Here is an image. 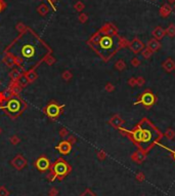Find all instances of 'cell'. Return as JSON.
<instances>
[{
  "mask_svg": "<svg viewBox=\"0 0 175 196\" xmlns=\"http://www.w3.org/2000/svg\"><path fill=\"white\" fill-rule=\"evenodd\" d=\"M22 75H23V73L18 68H13L10 73H9V77L11 79V82H18Z\"/></svg>",
  "mask_w": 175,
  "mask_h": 196,
  "instance_id": "cell-17",
  "label": "cell"
},
{
  "mask_svg": "<svg viewBox=\"0 0 175 196\" xmlns=\"http://www.w3.org/2000/svg\"><path fill=\"white\" fill-rule=\"evenodd\" d=\"M148 48H150L153 52L158 51L161 48V43L157 39H150V41L148 42Z\"/></svg>",
  "mask_w": 175,
  "mask_h": 196,
  "instance_id": "cell-18",
  "label": "cell"
},
{
  "mask_svg": "<svg viewBox=\"0 0 175 196\" xmlns=\"http://www.w3.org/2000/svg\"><path fill=\"white\" fill-rule=\"evenodd\" d=\"M108 123H110L111 125H112L113 127H115V128L119 129L120 127H122L124 125V123H125V121L123 120V119L121 118V117L119 116L118 114L114 115V116L111 117V119L108 120Z\"/></svg>",
  "mask_w": 175,
  "mask_h": 196,
  "instance_id": "cell-12",
  "label": "cell"
},
{
  "mask_svg": "<svg viewBox=\"0 0 175 196\" xmlns=\"http://www.w3.org/2000/svg\"><path fill=\"white\" fill-rule=\"evenodd\" d=\"M80 196H97V195H96V194L94 193L91 189L87 188V189H85V191H84L83 193L80 194Z\"/></svg>",
  "mask_w": 175,
  "mask_h": 196,
  "instance_id": "cell-32",
  "label": "cell"
},
{
  "mask_svg": "<svg viewBox=\"0 0 175 196\" xmlns=\"http://www.w3.org/2000/svg\"><path fill=\"white\" fill-rule=\"evenodd\" d=\"M96 155H97V158L99 159V160H104V159L106 158V153L104 152V151H102V150L98 151Z\"/></svg>",
  "mask_w": 175,
  "mask_h": 196,
  "instance_id": "cell-36",
  "label": "cell"
},
{
  "mask_svg": "<svg viewBox=\"0 0 175 196\" xmlns=\"http://www.w3.org/2000/svg\"><path fill=\"white\" fill-rule=\"evenodd\" d=\"M5 7V4L3 3V0H0V13L3 11V8Z\"/></svg>",
  "mask_w": 175,
  "mask_h": 196,
  "instance_id": "cell-45",
  "label": "cell"
},
{
  "mask_svg": "<svg viewBox=\"0 0 175 196\" xmlns=\"http://www.w3.org/2000/svg\"><path fill=\"white\" fill-rule=\"evenodd\" d=\"M128 46H129V49L131 50L132 52H134V54H139L144 48V44L142 43V41H140L138 38H135V39L132 40Z\"/></svg>",
  "mask_w": 175,
  "mask_h": 196,
  "instance_id": "cell-11",
  "label": "cell"
},
{
  "mask_svg": "<svg viewBox=\"0 0 175 196\" xmlns=\"http://www.w3.org/2000/svg\"><path fill=\"white\" fill-rule=\"evenodd\" d=\"M72 171V167L66 160H64L62 157L56 159L54 163L50 167V173L48 175V179L50 182H54L56 179L58 181H62L64 178H66Z\"/></svg>",
  "mask_w": 175,
  "mask_h": 196,
  "instance_id": "cell-5",
  "label": "cell"
},
{
  "mask_svg": "<svg viewBox=\"0 0 175 196\" xmlns=\"http://www.w3.org/2000/svg\"><path fill=\"white\" fill-rule=\"evenodd\" d=\"M49 195L50 196H57L58 195V190L56 189L55 187H52L51 189L49 190Z\"/></svg>",
  "mask_w": 175,
  "mask_h": 196,
  "instance_id": "cell-41",
  "label": "cell"
},
{
  "mask_svg": "<svg viewBox=\"0 0 175 196\" xmlns=\"http://www.w3.org/2000/svg\"><path fill=\"white\" fill-rule=\"evenodd\" d=\"M35 167L39 171H47L51 167V163H50L49 159L45 156V155H41L40 157H38L36 159L35 163H34Z\"/></svg>",
  "mask_w": 175,
  "mask_h": 196,
  "instance_id": "cell-8",
  "label": "cell"
},
{
  "mask_svg": "<svg viewBox=\"0 0 175 196\" xmlns=\"http://www.w3.org/2000/svg\"><path fill=\"white\" fill-rule=\"evenodd\" d=\"M165 33H166V31H165V30L163 29V28H161V27H157L156 29L153 31V34H154V36L156 37L157 40H158V39H162V38L164 37Z\"/></svg>",
  "mask_w": 175,
  "mask_h": 196,
  "instance_id": "cell-20",
  "label": "cell"
},
{
  "mask_svg": "<svg viewBox=\"0 0 175 196\" xmlns=\"http://www.w3.org/2000/svg\"><path fill=\"white\" fill-rule=\"evenodd\" d=\"M0 84H1V81H0Z\"/></svg>",
  "mask_w": 175,
  "mask_h": 196,
  "instance_id": "cell-49",
  "label": "cell"
},
{
  "mask_svg": "<svg viewBox=\"0 0 175 196\" xmlns=\"http://www.w3.org/2000/svg\"><path fill=\"white\" fill-rule=\"evenodd\" d=\"M18 83H19L20 85L22 86V87H26V86H27L28 84H29V83H28L27 79H26V77H25V75H24V74L21 76V78H20V79H19Z\"/></svg>",
  "mask_w": 175,
  "mask_h": 196,
  "instance_id": "cell-30",
  "label": "cell"
},
{
  "mask_svg": "<svg viewBox=\"0 0 175 196\" xmlns=\"http://www.w3.org/2000/svg\"><path fill=\"white\" fill-rule=\"evenodd\" d=\"M9 90L11 92V94L13 96H20V94H21L22 92V86L20 85L18 82H11L10 85L8 86Z\"/></svg>",
  "mask_w": 175,
  "mask_h": 196,
  "instance_id": "cell-16",
  "label": "cell"
},
{
  "mask_svg": "<svg viewBox=\"0 0 175 196\" xmlns=\"http://www.w3.org/2000/svg\"><path fill=\"white\" fill-rule=\"evenodd\" d=\"M9 142L15 146V145H18V144L21 143V139H20L18 136H13V137H10V139H9Z\"/></svg>",
  "mask_w": 175,
  "mask_h": 196,
  "instance_id": "cell-33",
  "label": "cell"
},
{
  "mask_svg": "<svg viewBox=\"0 0 175 196\" xmlns=\"http://www.w3.org/2000/svg\"><path fill=\"white\" fill-rule=\"evenodd\" d=\"M58 135H60V137H61L62 139H65L66 137L69 136V130H68L66 127H63V128L60 129V132H58Z\"/></svg>",
  "mask_w": 175,
  "mask_h": 196,
  "instance_id": "cell-29",
  "label": "cell"
},
{
  "mask_svg": "<svg viewBox=\"0 0 175 196\" xmlns=\"http://www.w3.org/2000/svg\"><path fill=\"white\" fill-rule=\"evenodd\" d=\"M146 154L144 152V151L137 150L136 152H134L133 154H132L131 159H132V161H134L135 163L140 164V163H142L144 160H146Z\"/></svg>",
  "mask_w": 175,
  "mask_h": 196,
  "instance_id": "cell-13",
  "label": "cell"
},
{
  "mask_svg": "<svg viewBox=\"0 0 175 196\" xmlns=\"http://www.w3.org/2000/svg\"><path fill=\"white\" fill-rule=\"evenodd\" d=\"M36 69H34V68H32V69H30L29 71H27L26 72L24 75H25V77H26V79H27V81H28V83H33V82H35V80L37 79V77H38V75H37V73H36V71H35Z\"/></svg>",
  "mask_w": 175,
  "mask_h": 196,
  "instance_id": "cell-15",
  "label": "cell"
},
{
  "mask_svg": "<svg viewBox=\"0 0 175 196\" xmlns=\"http://www.w3.org/2000/svg\"><path fill=\"white\" fill-rule=\"evenodd\" d=\"M153 54H154V52L152 51V50L150 49V48H144V49L141 50V56H142V58L144 59H146V60H148V59H150V56H153Z\"/></svg>",
  "mask_w": 175,
  "mask_h": 196,
  "instance_id": "cell-25",
  "label": "cell"
},
{
  "mask_svg": "<svg viewBox=\"0 0 175 196\" xmlns=\"http://www.w3.org/2000/svg\"><path fill=\"white\" fill-rule=\"evenodd\" d=\"M162 67H163V69H164L166 72H169V73H171V72H172L173 70L175 69V63L173 62L172 59L168 58L167 60H165L164 62L162 63Z\"/></svg>",
  "mask_w": 175,
  "mask_h": 196,
  "instance_id": "cell-14",
  "label": "cell"
},
{
  "mask_svg": "<svg viewBox=\"0 0 175 196\" xmlns=\"http://www.w3.org/2000/svg\"><path fill=\"white\" fill-rule=\"evenodd\" d=\"M174 70H175V69H174Z\"/></svg>",
  "mask_w": 175,
  "mask_h": 196,
  "instance_id": "cell-51",
  "label": "cell"
},
{
  "mask_svg": "<svg viewBox=\"0 0 175 196\" xmlns=\"http://www.w3.org/2000/svg\"><path fill=\"white\" fill-rule=\"evenodd\" d=\"M168 1H169V2H170V3H173V2H174V1H175V0H168Z\"/></svg>",
  "mask_w": 175,
  "mask_h": 196,
  "instance_id": "cell-46",
  "label": "cell"
},
{
  "mask_svg": "<svg viewBox=\"0 0 175 196\" xmlns=\"http://www.w3.org/2000/svg\"><path fill=\"white\" fill-rule=\"evenodd\" d=\"M37 11H38V13H39L41 16H45L46 13H47L48 11H49V7H48L47 5H45V4H41V5H40V6L37 8Z\"/></svg>",
  "mask_w": 175,
  "mask_h": 196,
  "instance_id": "cell-24",
  "label": "cell"
},
{
  "mask_svg": "<svg viewBox=\"0 0 175 196\" xmlns=\"http://www.w3.org/2000/svg\"><path fill=\"white\" fill-rule=\"evenodd\" d=\"M3 62H4V64L6 65V66H8V67H13V66H15L13 54H10V52H6V56L3 59Z\"/></svg>",
  "mask_w": 175,
  "mask_h": 196,
  "instance_id": "cell-19",
  "label": "cell"
},
{
  "mask_svg": "<svg viewBox=\"0 0 175 196\" xmlns=\"http://www.w3.org/2000/svg\"><path fill=\"white\" fill-rule=\"evenodd\" d=\"M48 196H50V195H48Z\"/></svg>",
  "mask_w": 175,
  "mask_h": 196,
  "instance_id": "cell-50",
  "label": "cell"
},
{
  "mask_svg": "<svg viewBox=\"0 0 175 196\" xmlns=\"http://www.w3.org/2000/svg\"><path fill=\"white\" fill-rule=\"evenodd\" d=\"M48 2H49L50 4H51V6H52V7H54V6H53V4H52V3H51V1H50V0H48Z\"/></svg>",
  "mask_w": 175,
  "mask_h": 196,
  "instance_id": "cell-47",
  "label": "cell"
},
{
  "mask_svg": "<svg viewBox=\"0 0 175 196\" xmlns=\"http://www.w3.org/2000/svg\"><path fill=\"white\" fill-rule=\"evenodd\" d=\"M131 65L132 66H133V67H138V66H139L140 65V61H139V59L138 58H133L131 60Z\"/></svg>",
  "mask_w": 175,
  "mask_h": 196,
  "instance_id": "cell-39",
  "label": "cell"
},
{
  "mask_svg": "<svg viewBox=\"0 0 175 196\" xmlns=\"http://www.w3.org/2000/svg\"><path fill=\"white\" fill-rule=\"evenodd\" d=\"M44 63H46V64L48 65V66H52V65L55 63V59L53 58V56H51V54H48L47 56H45V59H44L43 61Z\"/></svg>",
  "mask_w": 175,
  "mask_h": 196,
  "instance_id": "cell-27",
  "label": "cell"
},
{
  "mask_svg": "<svg viewBox=\"0 0 175 196\" xmlns=\"http://www.w3.org/2000/svg\"><path fill=\"white\" fill-rule=\"evenodd\" d=\"M42 46H47V44L41 40L39 37L36 38V40H34V42H32L31 40H29L28 42L24 43L21 47V54L23 58H20L23 62V71L24 74H25V67H24V65H25V62H29L31 60H34V59L37 56V52L39 49H46V50H51L50 47H43ZM19 58V56H18Z\"/></svg>",
  "mask_w": 175,
  "mask_h": 196,
  "instance_id": "cell-4",
  "label": "cell"
},
{
  "mask_svg": "<svg viewBox=\"0 0 175 196\" xmlns=\"http://www.w3.org/2000/svg\"><path fill=\"white\" fill-rule=\"evenodd\" d=\"M1 133H2V128L0 127V135H1Z\"/></svg>",
  "mask_w": 175,
  "mask_h": 196,
  "instance_id": "cell-48",
  "label": "cell"
},
{
  "mask_svg": "<svg viewBox=\"0 0 175 196\" xmlns=\"http://www.w3.org/2000/svg\"><path fill=\"white\" fill-rule=\"evenodd\" d=\"M10 164L15 167L17 171H22L25 169L28 164V160L22 154H18L10 160Z\"/></svg>",
  "mask_w": 175,
  "mask_h": 196,
  "instance_id": "cell-9",
  "label": "cell"
},
{
  "mask_svg": "<svg viewBox=\"0 0 175 196\" xmlns=\"http://www.w3.org/2000/svg\"><path fill=\"white\" fill-rule=\"evenodd\" d=\"M135 178L138 182H142V181H144V179H146V176H144V173H142V171H139V173L135 176Z\"/></svg>",
  "mask_w": 175,
  "mask_h": 196,
  "instance_id": "cell-38",
  "label": "cell"
},
{
  "mask_svg": "<svg viewBox=\"0 0 175 196\" xmlns=\"http://www.w3.org/2000/svg\"><path fill=\"white\" fill-rule=\"evenodd\" d=\"M166 32L170 37H174L175 36V25L171 24V25L168 27V29L166 30Z\"/></svg>",
  "mask_w": 175,
  "mask_h": 196,
  "instance_id": "cell-28",
  "label": "cell"
},
{
  "mask_svg": "<svg viewBox=\"0 0 175 196\" xmlns=\"http://www.w3.org/2000/svg\"><path fill=\"white\" fill-rule=\"evenodd\" d=\"M0 196H9V191L5 186H0Z\"/></svg>",
  "mask_w": 175,
  "mask_h": 196,
  "instance_id": "cell-31",
  "label": "cell"
},
{
  "mask_svg": "<svg viewBox=\"0 0 175 196\" xmlns=\"http://www.w3.org/2000/svg\"><path fill=\"white\" fill-rule=\"evenodd\" d=\"M55 149L63 155H68L72 151V144L68 140H64L56 145Z\"/></svg>",
  "mask_w": 175,
  "mask_h": 196,
  "instance_id": "cell-10",
  "label": "cell"
},
{
  "mask_svg": "<svg viewBox=\"0 0 175 196\" xmlns=\"http://www.w3.org/2000/svg\"><path fill=\"white\" fill-rule=\"evenodd\" d=\"M65 105H58L55 101H50L49 104L46 107L43 108V113L50 118L51 120H55L58 117L61 116L62 113L64 112V109H65Z\"/></svg>",
  "mask_w": 175,
  "mask_h": 196,
  "instance_id": "cell-6",
  "label": "cell"
},
{
  "mask_svg": "<svg viewBox=\"0 0 175 196\" xmlns=\"http://www.w3.org/2000/svg\"><path fill=\"white\" fill-rule=\"evenodd\" d=\"M79 21L82 22V23H84V22L87 21V16L85 15V13H82V15H80L79 17Z\"/></svg>",
  "mask_w": 175,
  "mask_h": 196,
  "instance_id": "cell-43",
  "label": "cell"
},
{
  "mask_svg": "<svg viewBox=\"0 0 175 196\" xmlns=\"http://www.w3.org/2000/svg\"><path fill=\"white\" fill-rule=\"evenodd\" d=\"M67 140L69 141V142L71 143L72 145H73L74 143H76V141H77V139H76V137H74V136H69V138H68Z\"/></svg>",
  "mask_w": 175,
  "mask_h": 196,
  "instance_id": "cell-44",
  "label": "cell"
},
{
  "mask_svg": "<svg viewBox=\"0 0 175 196\" xmlns=\"http://www.w3.org/2000/svg\"><path fill=\"white\" fill-rule=\"evenodd\" d=\"M62 78H63L65 81H70V80L73 78V74H72V72L69 71V70H66V71H64L63 74H62Z\"/></svg>",
  "mask_w": 175,
  "mask_h": 196,
  "instance_id": "cell-26",
  "label": "cell"
},
{
  "mask_svg": "<svg viewBox=\"0 0 175 196\" xmlns=\"http://www.w3.org/2000/svg\"><path fill=\"white\" fill-rule=\"evenodd\" d=\"M88 44L93 48V50L104 61L108 62L120 48L129 43H126L125 40L120 38L117 34H108L100 30L88 41Z\"/></svg>",
  "mask_w": 175,
  "mask_h": 196,
  "instance_id": "cell-2",
  "label": "cell"
},
{
  "mask_svg": "<svg viewBox=\"0 0 175 196\" xmlns=\"http://www.w3.org/2000/svg\"><path fill=\"white\" fill-rule=\"evenodd\" d=\"M115 68L117 70H119V71H123V70L126 69V64L123 60H119L117 61L116 64H115Z\"/></svg>",
  "mask_w": 175,
  "mask_h": 196,
  "instance_id": "cell-22",
  "label": "cell"
},
{
  "mask_svg": "<svg viewBox=\"0 0 175 196\" xmlns=\"http://www.w3.org/2000/svg\"><path fill=\"white\" fill-rule=\"evenodd\" d=\"M156 101H157L156 96H155L150 90H146V92H144L140 94V97L138 98V101H136V102L134 103V105L140 104L146 107V109H148L156 103Z\"/></svg>",
  "mask_w": 175,
  "mask_h": 196,
  "instance_id": "cell-7",
  "label": "cell"
},
{
  "mask_svg": "<svg viewBox=\"0 0 175 196\" xmlns=\"http://www.w3.org/2000/svg\"><path fill=\"white\" fill-rule=\"evenodd\" d=\"M119 130L123 136H127L131 140L138 150L144 151L146 154H148V151L159 143V140L163 137L162 133L148 118L140 120L132 130L123 127H120Z\"/></svg>",
  "mask_w": 175,
  "mask_h": 196,
  "instance_id": "cell-1",
  "label": "cell"
},
{
  "mask_svg": "<svg viewBox=\"0 0 175 196\" xmlns=\"http://www.w3.org/2000/svg\"><path fill=\"white\" fill-rule=\"evenodd\" d=\"M28 105L20 96H11L0 104V109L11 119L19 117L27 109Z\"/></svg>",
  "mask_w": 175,
  "mask_h": 196,
  "instance_id": "cell-3",
  "label": "cell"
},
{
  "mask_svg": "<svg viewBox=\"0 0 175 196\" xmlns=\"http://www.w3.org/2000/svg\"><path fill=\"white\" fill-rule=\"evenodd\" d=\"M157 144H158L159 146L162 147V148H164V149H166V150H168L169 152H171V154H172V156H173V159H174V160H175V149H170V148H168V147H166V146H164V145L160 144V142L157 143Z\"/></svg>",
  "mask_w": 175,
  "mask_h": 196,
  "instance_id": "cell-37",
  "label": "cell"
},
{
  "mask_svg": "<svg viewBox=\"0 0 175 196\" xmlns=\"http://www.w3.org/2000/svg\"><path fill=\"white\" fill-rule=\"evenodd\" d=\"M170 13H171V6H170V5H168V4H164L162 7H161V9H160V13H161V15H162L164 18H165V17H167V16H168Z\"/></svg>",
  "mask_w": 175,
  "mask_h": 196,
  "instance_id": "cell-21",
  "label": "cell"
},
{
  "mask_svg": "<svg viewBox=\"0 0 175 196\" xmlns=\"http://www.w3.org/2000/svg\"><path fill=\"white\" fill-rule=\"evenodd\" d=\"M164 136L166 137L168 140L172 141L173 139L175 138V132L173 130L172 128H167L166 132H165V134H164Z\"/></svg>",
  "mask_w": 175,
  "mask_h": 196,
  "instance_id": "cell-23",
  "label": "cell"
},
{
  "mask_svg": "<svg viewBox=\"0 0 175 196\" xmlns=\"http://www.w3.org/2000/svg\"><path fill=\"white\" fill-rule=\"evenodd\" d=\"M144 83H146V80H144V77H141V76H139L138 78H136V85L137 86H144Z\"/></svg>",
  "mask_w": 175,
  "mask_h": 196,
  "instance_id": "cell-35",
  "label": "cell"
},
{
  "mask_svg": "<svg viewBox=\"0 0 175 196\" xmlns=\"http://www.w3.org/2000/svg\"><path fill=\"white\" fill-rule=\"evenodd\" d=\"M75 8L77 9L78 11H81L82 9L84 8L83 3H82V2H77V3H76V4H75Z\"/></svg>",
  "mask_w": 175,
  "mask_h": 196,
  "instance_id": "cell-42",
  "label": "cell"
},
{
  "mask_svg": "<svg viewBox=\"0 0 175 196\" xmlns=\"http://www.w3.org/2000/svg\"><path fill=\"white\" fill-rule=\"evenodd\" d=\"M104 90H106L108 92H112L115 90V86L114 84H112L111 82H108V83L106 84V86H104Z\"/></svg>",
  "mask_w": 175,
  "mask_h": 196,
  "instance_id": "cell-34",
  "label": "cell"
},
{
  "mask_svg": "<svg viewBox=\"0 0 175 196\" xmlns=\"http://www.w3.org/2000/svg\"><path fill=\"white\" fill-rule=\"evenodd\" d=\"M128 85L131 86V87H134V86L136 85V78L135 77L129 78V80H128Z\"/></svg>",
  "mask_w": 175,
  "mask_h": 196,
  "instance_id": "cell-40",
  "label": "cell"
}]
</instances>
